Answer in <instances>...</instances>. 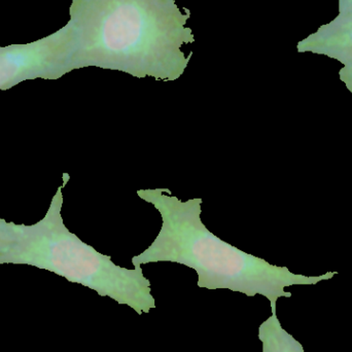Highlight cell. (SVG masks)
I'll return each instance as SVG.
<instances>
[{"label":"cell","instance_id":"7a4b0ae2","mask_svg":"<svg viewBox=\"0 0 352 352\" xmlns=\"http://www.w3.org/2000/svg\"><path fill=\"white\" fill-rule=\"evenodd\" d=\"M166 188L138 190L140 199L151 203L162 217L156 239L142 254L132 258L134 267L148 263L173 262L194 269L198 287L207 289H230L248 297L267 298L276 308L279 298H291L285 287L316 285L332 279L338 272L318 276L295 274L287 267H278L264 258L242 252L211 233L201 221L202 198L182 201Z\"/></svg>","mask_w":352,"mask_h":352},{"label":"cell","instance_id":"277c9868","mask_svg":"<svg viewBox=\"0 0 352 352\" xmlns=\"http://www.w3.org/2000/svg\"><path fill=\"white\" fill-rule=\"evenodd\" d=\"M69 45L66 27L38 41L0 47V90L26 80H58L69 74Z\"/></svg>","mask_w":352,"mask_h":352},{"label":"cell","instance_id":"8992f818","mask_svg":"<svg viewBox=\"0 0 352 352\" xmlns=\"http://www.w3.org/2000/svg\"><path fill=\"white\" fill-rule=\"evenodd\" d=\"M271 309L272 316L258 328V339L263 344V352H305L303 345L281 326L277 318L276 308Z\"/></svg>","mask_w":352,"mask_h":352},{"label":"cell","instance_id":"ba28073f","mask_svg":"<svg viewBox=\"0 0 352 352\" xmlns=\"http://www.w3.org/2000/svg\"><path fill=\"white\" fill-rule=\"evenodd\" d=\"M339 78L352 94V65L343 66L339 72Z\"/></svg>","mask_w":352,"mask_h":352},{"label":"cell","instance_id":"9c48e42d","mask_svg":"<svg viewBox=\"0 0 352 352\" xmlns=\"http://www.w3.org/2000/svg\"><path fill=\"white\" fill-rule=\"evenodd\" d=\"M339 12L352 14V0H338Z\"/></svg>","mask_w":352,"mask_h":352},{"label":"cell","instance_id":"52a82bcc","mask_svg":"<svg viewBox=\"0 0 352 352\" xmlns=\"http://www.w3.org/2000/svg\"><path fill=\"white\" fill-rule=\"evenodd\" d=\"M16 237L14 232V223L6 221L0 217V252L10 245Z\"/></svg>","mask_w":352,"mask_h":352},{"label":"cell","instance_id":"6da1fadb","mask_svg":"<svg viewBox=\"0 0 352 352\" xmlns=\"http://www.w3.org/2000/svg\"><path fill=\"white\" fill-rule=\"evenodd\" d=\"M69 16L70 72L98 67L173 82L188 67L190 12L175 0H72Z\"/></svg>","mask_w":352,"mask_h":352},{"label":"cell","instance_id":"3957f363","mask_svg":"<svg viewBox=\"0 0 352 352\" xmlns=\"http://www.w3.org/2000/svg\"><path fill=\"white\" fill-rule=\"evenodd\" d=\"M69 176L54 195L45 217L31 226L14 223L16 237L0 252V265H28L84 285L101 297L127 305L138 316L156 308L151 283L142 267L123 268L82 241L64 223L63 190Z\"/></svg>","mask_w":352,"mask_h":352},{"label":"cell","instance_id":"5b68a950","mask_svg":"<svg viewBox=\"0 0 352 352\" xmlns=\"http://www.w3.org/2000/svg\"><path fill=\"white\" fill-rule=\"evenodd\" d=\"M299 53H311L352 65V14L339 12L331 22L298 43Z\"/></svg>","mask_w":352,"mask_h":352}]
</instances>
